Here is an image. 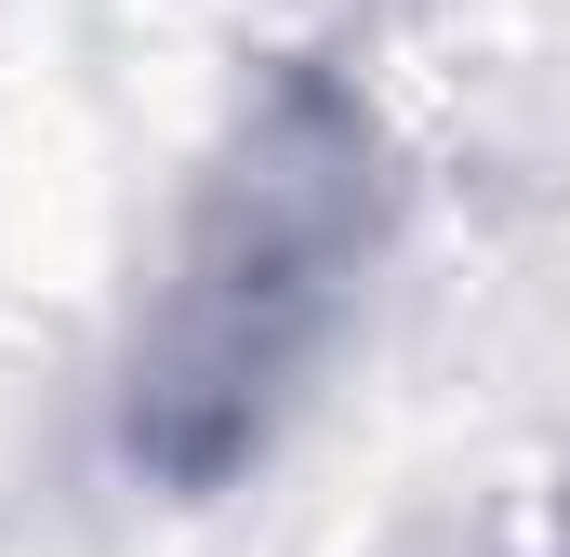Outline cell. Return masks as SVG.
Masks as SVG:
<instances>
[{"instance_id":"cell-1","label":"cell","mask_w":570,"mask_h":557,"mask_svg":"<svg viewBox=\"0 0 570 557\" xmlns=\"http://www.w3.org/2000/svg\"><path fill=\"white\" fill-rule=\"evenodd\" d=\"M385 240H399V159L372 94L318 53H279L186 186L173 266L120 359V451L159 491H226L318 385Z\"/></svg>"}]
</instances>
